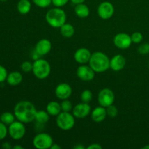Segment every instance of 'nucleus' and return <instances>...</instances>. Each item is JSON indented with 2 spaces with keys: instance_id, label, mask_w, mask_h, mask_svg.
<instances>
[{
  "instance_id": "nucleus-23",
  "label": "nucleus",
  "mask_w": 149,
  "mask_h": 149,
  "mask_svg": "<svg viewBox=\"0 0 149 149\" xmlns=\"http://www.w3.org/2000/svg\"><path fill=\"white\" fill-rule=\"evenodd\" d=\"M49 119V114L47 113V111L40 110L36 111V116H35V120L38 122L39 124H43L47 123Z\"/></svg>"
},
{
  "instance_id": "nucleus-17",
  "label": "nucleus",
  "mask_w": 149,
  "mask_h": 149,
  "mask_svg": "<svg viewBox=\"0 0 149 149\" xmlns=\"http://www.w3.org/2000/svg\"><path fill=\"white\" fill-rule=\"evenodd\" d=\"M107 116L106 108L103 106H97L91 112V118L95 122H102Z\"/></svg>"
},
{
  "instance_id": "nucleus-29",
  "label": "nucleus",
  "mask_w": 149,
  "mask_h": 149,
  "mask_svg": "<svg viewBox=\"0 0 149 149\" xmlns=\"http://www.w3.org/2000/svg\"><path fill=\"white\" fill-rule=\"evenodd\" d=\"M143 34L141 33V32H134L132 35H131V39H132V42L133 43L135 44H139L142 42L143 40Z\"/></svg>"
},
{
  "instance_id": "nucleus-43",
  "label": "nucleus",
  "mask_w": 149,
  "mask_h": 149,
  "mask_svg": "<svg viewBox=\"0 0 149 149\" xmlns=\"http://www.w3.org/2000/svg\"><path fill=\"white\" fill-rule=\"evenodd\" d=\"M148 44H149V43H148Z\"/></svg>"
},
{
  "instance_id": "nucleus-18",
  "label": "nucleus",
  "mask_w": 149,
  "mask_h": 149,
  "mask_svg": "<svg viewBox=\"0 0 149 149\" xmlns=\"http://www.w3.org/2000/svg\"><path fill=\"white\" fill-rule=\"evenodd\" d=\"M23 81V75L18 71H13L7 75V81L10 85L17 86Z\"/></svg>"
},
{
  "instance_id": "nucleus-28",
  "label": "nucleus",
  "mask_w": 149,
  "mask_h": 149,
  "mask_svg": "<svg viewBox=\"0 0 149 149\" xmlns=\"http://www.w3.org/2000/svg\"><path fill=\"white\" fill-rule=\"evenodd\" d=\"M37 7L41 8H46L52 4V0H32Z\"/></svg>"
},
{
  "instance_id": "nucleus-16",
  "label": "nucleus",
  "mask_w": 149,
  "mask_h": 149,
  "mask_svg": "<svg viewBox=\"0 0 149 149\" xmlns=\"http://www.w3.org/2000/svg\"><path fill=\"white\" fill-rule=\"evenodd\" d=\"M126 65V59L122 55H116L110 60V68L114 71L123 69Z\"/></svg>"
},
{
  "instance_id": "nucleus-2",
  "label": "nucleus",
  "mask_w": 149,
  "mask_h": 149,
  "mask_svg": "<svg viewBox=\"0 0 149 149\" xmlns=\"http://www.w3.org/2000/svg\"><path fill=\"white\" fill-rule=\"evenodd\" d=\"M89 65L96 73H103L110 68V59L102 52H95L92 54Z\"/></svg>"
},
{
  "instance_id": "nucleus-21",
  "label": "nucleus",
  "mask_w": 149,
  "mask_h": 149,
  "mask_svg": "<svg viewBox=\"0 0 149 149\" xmlns=\"http://www.w3.org/2000/svg\"><path fill=\"white\" fill-rule=\"evenodd\" d=\"M61 34L65 38H71L75 33V29L70 23H65L60 28Z\"/></svg>"
},
{
  "instance_id": "nucleus-11",
  "label": "nucleus",
  "mask_w": 149,
  "mask_h": 149,
  "mask_svg": "<svg viewBox=\"0 0 149 149\" xmlns=\"http://www.w3.org/2000/svg\"><path fill=\"white\" fill-rule=\"evenodd\" d=\"M95 71L90 65L82 64L78 67L77 71V77L84 81H90L94 79Z\"/></svg>"
},
{
  "instance_id": "nucleus-10",
  "label": "nucleus",
  "mask_w": 149,
  "mask_h": 149,
  "mask_svg": "<svg viewBox=\"0 0 149 149\" xmlns=\"http://www.w3.org/2000/svg\"><path fill=\"white\" fill-rule=\"evenodd\" d=\"M132 43L131 36L126 33H119L113 38V44L119 49H127L131 46Z\"/></svg>"
},
{
  "instance_id": "nucleus-30",
  "label": "nucleus",
  "mask_w": 149,
  "mask_h": 149,
  "mask_svg": "<svg viewBox=\"0 0 149 149\" xmlns=\"http://www.w3.org/2000/svg\"><path fill=\"white\" fill-rule=\"evenodd\" d=\"M33 69V63L29 62V61H25L21 64V70L25 73H29L32 71Z\"/></svg>"
},
{
  "instance_id": "nucleus-4",
  "label": "nucleus",
  "mask_w": 149,
  "mask_h": 149,
  "mask_svg": "<svg viewBox=\"0 0 149 149\" xmlns=\"http://www.w3.org/2000/svg\"><path fill=\"white\" fill-rule=\"evenodd\" d=\"M33 74L39 79H45L49 77L51 72V66L47 61L42 58L34 61L33 63Z\"/></svg>"
},
{
  "instance_id": "nucleus-12",
  "label": "nucleus",
  "mask_w": 149,
  "mask_h": 149,
  "mask_svg": "<svg viewBox=\"0 0 149 149\" xmlns=\"http://www.w3.org/2000/svg\"><path fill=\"white\" fill-rule=\"evenodd\" d=\"M72 113L75 118L83 119L91 113V107L87 103H81L73 107Z\"/></svg>"
},
{
  "instance_id": "nucleus-38",
  "label": "nucleus",
  "mask_w": 149,
  "mask_h": 149,
  "mask_svg": "<svg viewBox=\"0 0 149 149\" xmlns=\"http://www.w3.org/2000/svg\"><path fill=\"white\" fill-rule=\"evenodd\" d=\"M51 149H61V146L58 145V144H55V143H53L52 145V146H51Z\"/></svg>"
},
{
  "instance_id": "nucleus-26",
  "label": "nucleus",
  "mask_w": 149,
  "mask_h": 149,
  "mask_svg": "<svg viewBox=\"0 0 149 149\" xmlns=\"http://www.w3.org/2000/svg\"><path fill=\"white\" fill-rule=\"evenodd\" d=\"M61 109H62V111L65 112H70L71 111H72L73 109V106L72 103L71 101L68 100V99H65V100H63V101L61 103Z\"/></svg>"
},
{
  "instance_id": "nucleus-7",
  "label": "nucleus",
  "mask_w": 149,
  "mask_h": 149,
  "mask_svg": "<svg viewBox=\"0 0 149 149\" xmlns=\"http://www.w3.org/2000/svg\"><path fill=\"white\" fill-rule=\"evenodd\" d=\"M24 123L20 121H15L14 122L10 125L8 128V132L13 139L18 141L22 139L26 134V127Z\"/></svg>"
},
{
  "instance_id": "nucleus-42",
  "label": "nucleus",
  "mask_w": 149,
  "mask_h": 149,
  "mask_svg": "<svg viewBox=\"0 0 149 149\" xmlns=\"http://www.w3.org/2000/svg\"><path fill=\"white\" fill-rule=\"evenodd\" d=\"M0 1H7V0H0Z\"/></svg>"
},
{
  "instance_id": "nucleus-37",
  "label": "nucleus",
  "mask_w": 149,
  "mask_h": 149,
  "mask_svg": "<svg viewBox=\"0 0 149 149\" xmlns=\"http://www.w3.org/2000/svg\"><path fill=\"white\" fill-rule=\"evenodd\" d=\"M2 148L5 149H10L11 148V146L10 145L9 143H4L2 145Z\"/></svg>"
},
{
  "instance_id": "nucleus-41",
  "label": "nucleus",
  "mask_w": 149,
  "mask_h": 149,
  "mask_svg": "<svg viewBox=\"0 0 149 149\" xmlns=\"http://www.w3.org/2000/svg\"><path fill=\"white\" fill-rule=\"evenodd\" d=\"M143 149H149V145H147V146H143L142 148Z\"/></svg>"
},
{
  "instance_id": "nucleus-3",
  "label": "nucleus",
  "mask_w": 149,
  "mask_h": 149,
  "mask_svg": "<svg viewBox=\"0 0 149 149\" xmlns=\"http://www.w3.org/2000/svg\"><path fill=\"white\" fill-rule=\"evenodd\" d=\"M46 21L52 28H61L66 21V14L61 7H55L48 10L45 16Z\"/></svg>"
},
{
  "instance_id": "nucleus-1",
  "label": "nucleus",
  "mask_w": 149,
  "mask_h": 149,
  "mask_svg": "<svg viewBox=\"0 0 149 149\" xmlns=\"http://www.w3.org/2000/svg\"><path fill=\"white\" fill-rule=\"evenodd\" d=\"M36 109L34 105L30 101L23 100L15 105L14 114L15 118L23 123H30L35 120Z\"/></svg>"
},
{
  "instance_id": "nucleus-15",
  "label": "nucleus",
  "mask_w": 149,
  "mask_h": 149,
  "mask_svg": "<svg viewBox=\"0 0 149 149\" xmlns=\"http://www.w3.org/2000/svg\"><path fill=\"white\" fill-rule=\"evenodd\" d=\"M91 55L92 53L88 49L84 47L79 48L74 53V59L78 63L82 65L89 63Z\"/></svg>"
},
{
  "instance_id": "nucleus-27",
  "label": "nucleus",
  "mask_w": 149,
  "mask_h": 149,
  "mask_svg": "<svg viewBox=\"0 0 149 149\" xmlns=\"http://www.w3.org/2000/svg\"><path fill=\"white\" fill-rule=\"evenodd\" d=\"M106 113H107V116H109V117L114 118L117 116L118 114L117 108H116L115 106H113V104L106 107Z\"/></svg>"
},
{
  "instance_id": "nucleus-36",
  "label": "nucleus",
  "mask_w": 149,
  "mask_h": 149,
  "mask_svg": "<svg viewBox=\"0 0 149 149\" xmlns=\"http://www.w3.org/2000/svg\"><path fill=\"white\" fill-rule=\"evenodd\" d=\"M85 0H71V1L74 4H80V3H84Z\"/></svg>"
},
{
  "instance_id": "nucleus-24",
  "label": "nucleus",
  "mask_w": 149,
  "mask_h": 149,
  "mask_svg": "<svg viewBox=\"0 0 149 149\" xmlns=\"http://www.w3.org/2000/svg\"><path fill=\"white\" fill-rule=\"evenodd\" d=\"M15 116L10 112H4L0 116V120L1 122L7 125H11L13 122H15Z\"/></svg>"
},
{
  "instance_id": "nucleus-22",
  "label": "nucleus",
  "mask_w": 149,
  "mask_h": 149,
  "mask_svg": "<svg viewBox=\"0 0 149 149\" xmlns=\"http://www.w3.org/2000/svg\"><path fill=\"white\" fill-rule=\"evenodd\" d=\"M17 9L20 14H28L31 9V4L29 0H20L17 3Z\"/></svg>"
},
{
  "instance_id": "nucleus-6",
  "label": "nucleus",
  "mask_w": 149,
  "mask_h": 149,
  "mask_svg": "<svg viewBox=\"0 0 149 149\" xmlns=\"http://www.w3.org/2000/svg\"><path fill=\"white\" fill-rule=\"evenodd\" d=\"M53 144V139L50 135L45 132L37 134L33 139V146L37 149L50 148Z\"/></svg>"
},
{
  "instance_id": "nucleus-9",
  "label": "nucleus",
  "mask_w": 149,
  "mask_h": 149,
  "mask_svg": "<svg viewBox=\"0 0 149 149\" xmlns=\"http://www.w3.org/2000/svg\"><path fill=\"white\" fill-rule=\"evenodd\" d=\"M114 13V7L109 1H103L97 7V14L103 20L110 19Z\"/></svg>"
},
{
  "instance_id": "nucleus-40",
  "label": "nucleus",
  "mask_w": 149,
  "mask_h": 149,
  "mask_svg": "<svg viewBox=\"0 0 149 149\" xmlns=\"http://www.w3.org/2000/svg\"><path fill=\"white\" fill-rule=\"evenodd\" d=\"M13 149H23V147L21 146H15L13 147Z\"/></svg>"
},
{
  "instance_id": "nucleus-32",
  "label": "nucleus",
  "mask_w": 149,
  "mask_h": 149,
  "mask_svg": "<svg viewBox=\"0 0 149 149\" xmlns=\"http://www.w3.org/2000/svg\"><path fill=\"white\" fill-rule=\"evenodd\" d=\"M7 75L8 74H7V69L4 66L0 65V83L7 80Z\"/></svg>"
},
{
  "instance_id": "nucleus-20",
  "label": "nucleus",
  "mask_w": 149,
  "mask_h": 149,
  "mask_svg": "<svg viewBox=\"0 0 149 149\" xmlns=\"http://www.w3.org/2000/svg\"><path fill=\"white\" fill-rule=\"evenodd\" d=\"M46 111L49 116H57L62 111L61 103H58L57 101H50L47 105Z\"/></svg>"
},
{
  "instance_id": "nucleus-5",
  "label": "nucleus",
  "mask_w": 149,
  "mask_h": 149,
  "mask_svg": "<svg viewBox=\"0 0 149 149\" xmlns=\"http://www.w3.org/2000/svg\"><path fill=\"white\" fill-rule=\"evenodd\" d=\"M56 124L62 130H70L75 125V116L70 112L61 111L57 116Z\"/></svg>"
},
{
  "instance_id": "nucleus-34",
  "label": "nucleus",
  "mask_w": 149,
  "mask_h": 149,
  "mask_svg": "<svg viewBox=\"0 0 149 149\" xmlns=\"http://www.w3.org/2000/svg\"><path fill=\"white\" fill-rule=\"evenodd\" d=\"M69 0H52V4L56 7H62L68 4Z\"/></svg>"
},
{
  "instance_id": "nucleus-25",
  "label": "nucleus",
  "mask_w": 149,
  "mask_h": 149,
  "mask_svg": "<svg viewBox=\"0 0 149 149\" xmlns=\"http://www.w3.org/2000/svg\"><path fill=\"white\" fill-rule=\"evenodd\" d=\"M81 100L83 103H89L93 99V93L90 90H85L81 93L80 96Z\"/></svg>"
},
{
  "instance_id": "nucleus-35",
  "label": "nucleus",
  "mask_w": 149,
  "mask_h": 149,
  "mask_svg": "<svg viewBox=\"0 0 149 149\" xmlns=\"http://www.w3.org/2000/svg\"><path fill=\"white\" fill-rule=\"evenodd\" d=\"M87 149H102V146L98 143H93L87 146Z\"/></svg>"
},
{
  "instance_id": "nucleus-8",
  "label": "nucleus",
  "mask_w": 149,
  "mask_h": 149,
  "mask_svg": "<svg viewBox=\"0 0 149 149\" xmlns=\"http://www.w3.org/2000/svg\"><path fill=\"white\" fill-rule=\"evenodd\" d=\"M97 100L100 106L106 108L113 104L115 100V95L111 89L104 88L100 91L97 97Z\"/></svg>"
},
{
  "instance_id": "nucleus-13",
  "label": "nucleus",
  "mask_w": 149,
  "mask_h": 149,
  "mask_svg": "<svg viewBox=\"0 0 149 149\" xmlns=\"http://www.w3.org/2000/svg\"><path fill=\"white\" fill-rule=\"evenodd\" d=\"M55 94L61 100L68 99L72 94V88L67 83H61L55 88Z\"/></svg>"
},
{
  "instance_id": "nucleus-14",
  "label": "nucleus",
  "mask_w": 149,
  "mask_h": 149,
  "mask_svg": "<svg viewBox=\"0 0 149 149\" xmlns=\"http://www.w3.org/2000/svg\"><path fill=\"white\" fill-rule=\"evenodd\" d=\"M52 49V43L47 39H42L36 43L34 50L40 56L46 55Z\"/></svg>"
},
{
  "instance_id": "nucleus-39",
  "label": "nucleus",
  "mask_w": 149,
  "mask_h": 149,
  "mask_svg": "<svg viewBox=\"0 0 149 149\" xmlns=\"http://www.w3.org/2000/svg\"><path fill=\"white\" fill-rule=\"evenodd\" d=\"M74 148L75 149H84V148H85V147L81 145V144H78V145L75 146Z\"/></svg>"
},
{
  "instance_id": "nucleus-31",
  "label": "nucleus",
  "mask_w": 149,
  "mask_h": 149,
  "mask_svg": "<svg viewBox=\"0 0 149 149\" xmlns=\"http://www.w3.org/2000/svg\"><path fill=\"white\" fill-rule=\"evenodd\" d=\"M8 133V130L6 127L5 124L0 122V141L3 140Z\"/></svg>"
},
{
  "instance_id": "nucleus-19",
  "label": "nucleus",
  "mask_w": 149,
  "mask_h": 149,
  "mask_svg": "<svg viewBox=\"0 0 149 149\" xmlns=\"http://www.w3.org/2000/svg\"><path fill=\"white\" fill-rule=\"evenodd\" d=\"M74 12L76 15L80 18H85L90 15V9L88 6L86 5L84 3H80V4H76Z\"/></svg>"
},
{
  "instance_id": "nucleus-33",
  "label": "nucleus",
  "mask_w": 149,
  "mask_h": 149,
  "mask_svg": "<svg viewBox=\"0 0 149 149\" xmlns=\"http://www.w3.org/2000/svg\"><path fill=\"white\" fill-rule=\"evenodd\" d=\"M138 52L142 55H146V54H148L149 52V44L145 43L143 44V45H140L138 49Z\"/></svg>"
}]
</instances>
